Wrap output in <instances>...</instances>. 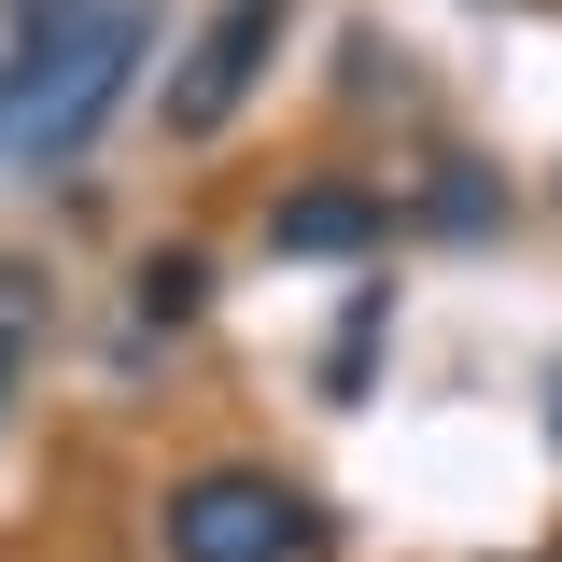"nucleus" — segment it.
I'll return each instance as SVG.
<instances>
[{
  "mask_svg": "<svg viewBox=\"0 0 562 562\" xmlns=\"http://www.w3.org/2000/svg\"><path fill=\"white\" fill-rule=\"evenodd\" d=\"M394 239V198H366V183H295L268 211V254H310V268H338V254H380Z\"/></svg>",
  "mask_w": 562,
  "mask_h": 562,
  "instance_id": "nucleus-4",
  "label": "nucleus"
},
{
  "mask_svg": "<svg viewBox=\"0 0 562 562\" xmlns=\"http://www.w3.org/2000/svg\"><path fill=\"white\" fill-rule=\"evenodd\" d=\"M549 436H562V351H549Z\"/></svg>",
  "mask_w": 562,
  "mask_h": 562,
  "instance_id": "nucleus-8",
  "label": "nucleus"
},
{
  "mask_svg": "<svg viewBox=\"0 0 562 562\" xmlns=\"http://www.w3.org/2000/svg\"><path fill=\"white\" fill-rule=\"evenodd\" d=\"M422 225H436V239H479V225H492V183H479V169H436V183H422Z\"/></svg>",
  "mask_w": 562,
  "mask_h": 562,
  "instance_id": "nucleus-7",
  "label": "nucleus"
},
{
  "mask_svg": "<svg viewBox=\"0 0 562 562\" xmlns=\"http://www.w3.org/2000/svg\"><path fill=\"white\" fill-rule=\"evenodd\" d=\"M281 29H295V0H211V29L183 43V70H169V140H225L239 127V99L268 85V57H281Z\"/></svg>",
  "mask_w": 562,
  "mask_h": 562,
  "instance_id": "nucleus-3",
  "label": "nucleus"
},
{
  "mask_svg": "<svg viewBox=\"0 0 562 562\" xmlns=\"http://www.w3.org/2000/svg\"><path fill=\"white\" fill-rule=\"evenodd\" d=\"M29 338H43V268H0V394H14Z\"/></svg>",
  "mask_w": 562,
  "mask_h": 562,
  "instance_id": "nucleus-5",
  "label": "nucleus"
},
{
  "mask_svg": "<svg viewBox=\"0 0 562 562\" xmlns=\"http://www.w3.org/2000/svg\"><path fill=\"white\" fill-rule=\"evenodd\" d=\"M140 43H155V0H99V29H85V43L57 57V85L29 99V127H14V169H70V155L99 140V113L127 99Z\"/></svg>",
  "mask_w": 562,
  "mask_h": 562,
  "instance_id": "nucleus-2",
  "label": "nucleus"
},
{
  "mask_svg": "<svg viewBox=\"0 0 562 562\" xmlns=\"http://www.w3.org/2000/svg\"><path fill=\"white\" fill-rule=\"evenodd\" d=\"M198 295H211L198 254H155V268H140V324H198Z\"/></svg>",
  "mask_w": 562,
  "mask_h": 562,
  "instance_id": "nucleus-6",
  "label": "nucleus"
},
{
  "mask_svg": "<svg viewBox=\"0 0 562 562\" xmlns=\"http://www.w3.org/2000/svg\"><path fill=\"white\" fill-rule=\"evenodd\" d=\"M155 549L169 562H310L324 549V506L268 464H198V479L155 492Z\"/></svg>",
  "mask_w": 562,
  "mask_h": 562,
  "instance_id": "nucleus-1",
  "label": "nucleus"
}]
</instances>
